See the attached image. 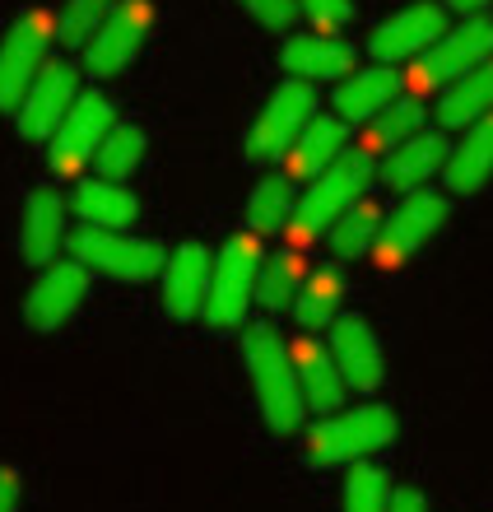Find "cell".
I'll return each mask as SVG.
<instances>
[{
  "label": "cell",
  "instance_id": "cell-5",
  "mask_svg": "<svg viewBox=\"0 0 493 512\" xmlns=\"http://www.w3.org/2000/svg\"><path fill=\"white\" fill-rule=\"evenodd\" d=\"M317 117V94L303 80H284L275 94L266 98V108L256 112V122L247 126L242 154L252 163H280L294 140L307 131V122Z\"/></svg>",
  "mask_w": 493,
  "mask_h": 512
},
{
  "label": "cell",
  "instance_id": "cell-13",
  "mask_svg": "<svg viewBox=\"0 0 493 512\" xmlns=\"http://www.w3.org/2000/svg\"><path fill=\"white\" fill-rule=\"evenodd\" d=\"M80 103V66H70V61H47L38 70V80L33 89L24 94L19 112H14V122H19V135L24 140H52L56 126L66 122V112Z\"/></svg>",
  "mask_w": 493,
  "mask_h": 512
},
{
  "label": "cell",
  "instance_id": "cell-4",
  "mask_svg": "<svg viewBox=\"0 0 493 512\" xmlns=\"http://www.w3.org/2000/svg\"><path fill=\"white\" fill-rule=\"evenodd\" d=\"M373 182V149H349L340 163H331L317 182H307V191L298 196V210H294V238H317L335 224V219L354 210L363 201V191Z\"/></svg>",
  "mask_w": 493,
  "mask_h": 512
},
{
  "label": "cell",
  "instance_id": "cell-32",
  "mask_svg": "<svg viewBox=\"0 0 493 512\" xmlns=\"http://www.w3.org/2000/svg\"><path fill=\"white\" fill-rule=\"evenodd\" d=\"M424 103H419V98L414 94H400L396 103H391V108H382L373 117V154L377 149H396V145H405V140H414V135L424 131Z\"/></svg>",
  "mask_w": 493,
  "mask_h": 512
},
{
  "label": "cell",
  "instance_id": "cell-10",
  "mask_svg": "<svg viewBox=\"0 0 493 512\" xmlns=\"http://www.w3.org/2000/svg\"><path fill=\"white\" fill-rule=\"evenodd\" d=\"M112 126H117V103L107 94H80V103L66 112V122L47 140V168L56 177H75L84 163H94Z\"/></svg>",
  "mask_w": 493,
  "mask_h": 512
},
{
  "label": "cell",
  "instance_id": "cell-20",
  "mask_svg": "<svg viewBox=\"0 0 493 512\" xmlns=\"http://www.w3.org/2000/svg\"><path fill=\"white\" fill-rule=\"evenodd\" d=\"M349 154V122H340L335 112H317L307 131L289 149V177L294 182H317L331 163H340Z\"/></svg>",
  "mask_w": 493,
  "mask_h": 512
},
{
  "label": "cell",
  "instance_id": "cell-26",
  "mask_svg": "<svg viewBox=\"0 0 493 512\" xmlns=\"http://www.w3.org/2000/svg\"><path fill=\"white\" fill-rule=\"evenodd\" d=\"M340 303H345V275H340V266L307 270L303 294H298V303H294V322L303 326L307 336H312V331H326V326H335L345 317Z\"/></svg>",
  "mask_w": 493,
  "mask_h": 512
},
{
  "label": "cell",
  "instance_id": "cell-18",
  "mask_svg": "<svg viewBox=\"0 0 493 512\" xmlns=\"http://www.w3.org/2000/svg\"><path fill=\"white\" fill-rule=\"evenodd\" d=\"M447 159H452V140L442 131H419L414 140L387 149V163H382V182L400 196L410 191H424L438 173H447Z\"/></svg>",
  "mask_w": 493,
  "mask_h": 512
},
{
  "label": "cell",
  "instance_id": "cell-9",
  "mask_svg": "<svg viewBox=\"0 0 493 512\" xmlns=\"http://www.w3.org/2000/svg\"><path fill=\"white\" fill-rule=\"evenodd\" d=\"M484 61H493V19L475 14L461 19L456 28H447L414 66V89H447V84L466 80L470 70H480Z\"/></svg>",
  "mask_w": 493,
  "mask_h": 512
},
{
  "label": "cell",
  "instance_id": "cell-27",
  "mask_svg": "<svg viewBox=\"0 0 493 512\" xmlns=\"http://www.w3.org/2000/svg\"><path fill=\"white\" fill-rule=\"evenodd\" d=\"M493 112V61H484L480 70H470L466 80H456L442 89V103H438V122L452 126V131H466L475 126L480 117Z\"/></svg>",
  "mask_w": 493,
  "mask_h": 512
},
{
  "label": "cell",
  "instance_id": "cell-23",
  "mask_svg": "<svg viewBox=\"0 0 493 512\" xmlns=\"http://www.w3.org/2000/svg\"><path fill=\"white\" fill-rule=\"evenodd\" d=\"M75 215L84 219V229H117L131 233L135 219H140V201L135 191H126L121 182H107V177H89L75 187Z\"/></svg>",
  "mask_w": 493,
  "mask_h": 512
},
{
  "label": "cell",
  "instance_id": "cell-34",
  "mask_svg": "<svg viewBox=\"0 0 493 512\" xmlns=\"http://www.w3.org/2000/svg\"><path fill=\"white\" fill-rule=\"evenodd\" d=\"M238 5L252 14L261 28H270V33H289V28L303 19V14H298V0H238Z\"/></svg>",
  "mask_w": 493,
  "mask_h": 512
},
{
  "label": "cell",
  "instance_id": "cell-22",
  "mask_svg": "<svg viewBox=\"0 0 493 512\" xmlns=\"http://www.w3.org/2000/svg\"><path fill=\"white\" fill-rule=\"evenodd\" d=\"M400 98V75L396 66H368L354 70L335 84V117L340 122H373L382 108H391Z\"/></svg>",
  "mask_w": 493,
  "mask_h": 512
},
{
  "label": "cell",
  "instance_id": "cell-1",
  "mask_svg": "<svg viewBox=\"0 0 493 512\" xmlns=\"http://www.w3.org/2000/svg\"><path fill=\"white\" fill-rule=\"evenodd\" d=\"M242 364L252 378L256 405L266 419L270 433H298L307 419V401H303V382H298V364L294 350L280 340V331L266 322H256L242 331Z\"/></svg>",
  "mask_w": 493,
  "mask_h": 512
},
{
  "label": "cell",
  "instance_id": "cell-15",
  "mask_svg": "<svg viewBox=\"0 0 493 512\" xmlns=\"http://www.w3.org/2000/svg\"><path fill=\"white\" fill-rule=\"evenodd\" d=\"M210 270H214V252H205L200 243H182L168 266H163V312L177 322H196L205 317V298H210Z\"/></svg>",
  "mask_w": 493,
  "mask_h": 512
},
{
  "label": "cell",
  "instance_id": "cell-24",
  "mask_svg": "<svg viewBox=\"0 0 493 512\" xmlns=\"http://www.w3.org/2000/svg\"><path fill=\"white\" fill-rule=\"evenodd\" d=\"M447 191L452 196H475L484 191V182L493 177V112L480 117L475 126H466L461 145H452V159H447Z\"/></svg>",
  "mask_w": 493,
  "mask_h": 512
},
{
  "label": "cell",
  "instance_id": "cell-3",
  "mask_svg": "<svg viewBox=\"0 0 493 512\" xmlns=\"http://www.w3.org/2000/svg\"><path fill=\"white\" fill-rule=\"evenodd\" d=\"M261 266H266V247H261V238H256V233H233V238L214 252L205 322L219 326V331L247 322V308L256 303Z\"/></svg>",
  "mask_w": 493,
  "mask_h": 512
},
{
  "label": "cell",
  "instance_id": "cell-35",
  "mask_svg": "<svg viewBox=\"0 0 493 512\" xmlns=\"http://www.w3.org/2000/svg\"><path fill=\"white\" fill-rule=\"evenodd\" d=\"M298 14L317 33H335V28H345L354 19V0H298Z\"/></svg>",
  "mask_w": 493,
  "mask_h": 512
},
{
  "label": "cell",
  "instance_id": "cell-37",
  "mask_svg": "<svg viewBox=\"0 0 493 512\" xmlns=\"http://www.w3.org/2000/svg\"><path fill=\"white\" fill-rule=\"evenodd\" d=\"M387 512H428V499L419 494V489H391V508Z\"/></svg>",
  "mask_w": 493,
  "mask_h": 512
},
{
  "label": "cell",
  "instance_id": "cell-38",
  "mask_svg": "<svg viewBox=\"0 0 493 512\" xmlns=\"http://www.w3.org/2000/svg\"><path fill=\"white\" fill-rule=\"evenodd\" d=\"M493 0H447V10H456L461 19H475V14H484Z\"/></svg>",
  "mask_w": 493,
  "mask_h": 512
},
{
  "label": "cell",
  "instance_id": "cell-7",
  "mask_svg": "<svg viewBox=\"0 0 493 512\" xmlns=\"http://www.w3.org/2000/svg\"><path fill=\"white\" fill-rule=\"evenodd\" d=\"M56 38L52 14L28 10L10 24V33L0 38V117L5 112H19L24 94L33 89L38 70L47 66V47Z\"/></svg>",
  "mask_w": 493,
  "mask_h": 512
},
{
  "label": "cell",
  "instance_id": "cell-29",
  "mask_svg": "<svg viewBox=\"0 0 493 512\" xmlns=\"http://www.w3.org/2000/svg\"><path fill=\"white\" fill-rule=\"evenodd\" d=\"M382 205L368 201L363 196L354 210H345V215L335 219L331 229H326V247H331L335 261H354V256H368L377 247V238H382Z\"/></svg>",
  "mask_w": 493,
  "mask_h": 512
},
{
  "label": "cell",
  "instance_id": "cell-21",
  "mask_svg": "<svg viewBox=\"0 0 493 512\" xmlns=\"http://www.w3.org/2000/svg\"><path fill=\"white\" fill-rule=\"evenodd\" d=\"M294 364H298V382H303V401L307 410H317V415H335L349 396V382L335 364L331 345H321V340L303 336L294 345Z\"/></svg>",
  "mask_w": 493,
  "mask_h": 512
},
{
  "label": "cell",
  "instance_id": "cell-28",
  "mask_svg": "<svg viewBox=\"0 0 493 512\" xmlns=\"http://www.w3.org/2000/svg\"><path fill=\"white\" fill-rule=\"evenodd\" d=\"M307 266L298 247H280V252H266V266H261V280H256V303L266 312H294L298 294H303Z\"/></svg>",
  "mask_w": 493,
  "mask_h": 512
},
{
  "label": "cell",
  "instance_id": "cell-6",
  "mask_svg": "<svg viewBox=\"0 0 493 512\" xmlns=\"http://www.w3.org/2000/svg\"><path fill=\"white\" fill-rule=\"evenodd\" d=\"M70 256L80 266L121 284H145L154 275H163V266H168V252L159 243L131 238V233H117V229H80L70 238Z\"/></svg>",
  "mask_w": 493,
  "mask_h": 512
},
{
  "label": "cell",
  "instance_id": "cell-17",
  "mask_svg": "<svg viewBox=\"0 0 493 512\" xmlns=\"http://www.w3.org/2000/svg\"><path fill=\"white\" fill-rule=\"evenodd\" d=\"M289 80L303 84H340L345 75H354V47L340 42L335 33H298V38L284 42L280 52Z\"/></svg>",
  "mask_w": 493,
  "mask_h": 512
},
{
  "label": "cell",
  "instance_id": "cell-30",
  "mask_svg": "<svg viewBox=\"0 0 493 512\" xmlns=\"http://www.w3.org/2000/svg\"><path fill=\"white\" fill-rule=\"evenodd\" d=\"M145 154H149V135H145V126L117 122L112 131H107L103 145H98L94 168H98V177H107V182H131V177L140 173Z\"/></svg>",
  "mask_w": 493,
  "mask_h": 512
},
{
  "label": "cell",
  "instance_id": "cell-19",
  "mask_svg": "<svg viewBox=\"0 0 493 512\" xmlns=\"http://www.w3.org/2000/svg\"><path fill=\"white\" fill-rule=\"evenodd\" d=\"M66 196L52 187L28 191L24 201V224H19V252L28 266H52L61 243H66Z\"/></svg>",
  "mask_w": 493,
  "mask_h": 512
},
{
  "label": "cell",
  "instance_id": "cell-25",
  "mask_svg": "<svg viewBox=\"0 0 493 512\" xmlns=\"http://www.w3.org/2000/svg\"><path fill=\"white\" fill-rule=\"evenodd\" d=\"M298 210V182L289 173H266L247 196V233L256 238H270V233H284L294 224Z\"/></svg>",
  "mask_w": 493,
  "mask_h": 512
},
{
  "label": "cell",
  "instance_id": "cell-2",
  "mask_svg": "<svg viewBox=\"0 0 493 512\" xmlns=\"http://www.w3.org/2000/svg\"><path fill=\"white\" fill-rule=\"evenodd\" d=\"M396 415L387 405H359V410H335L307 433V461L312 466H354L373 452L396 443Z\"/></svg>",
  "mask_w": 493,
  "mask_h": 512
},
{
  "label": "cell",
  "instance_id": "cell-12",
  "mask_svg": "<svg viewBox=\"0 0 493 512\" xmlns=\"http://www.w3.org/2000/svg\"><path fill=\"white\" fill-rule=\"evenodd\" d=\"M84 298H89V266H80V261H52V266H42V275L28 289L24 322L38 336H52V331H61L84 308Z\"/></svg>",
  "mask_w": 493,
  "mask_h": 512
},
{
  "label": "cell",
  "instance_id": "cell-36",
  "mask_svg": "<svg viewBox=\"0 0 493 512\" xmlns=\"http://www.w3.org/2000/svg\"><path fill=\"white\" fill-rule=\"evenodd\" d=\"M19 499H24V480H19V471H14V466H0V512H14Z\"/></svg>",
  "mask_w": 493,
  "mask_h": 512
},
{
  "label": "cell",
  "instance_id": "cell-14",
  "mask_svg": "<svg viewBox=\"0 0 493 512\" xmlns=\"http://www.w3.org/2000/svg\"><path fill=\"white\" fill-rule=\"evenodd\" d=\"M442 33H447V5L419 0V5H405L377 24V33L368 38V52L377 56V66H396V61L424 56Z\"/></svg>",
  "mask_w": 493,
  "mask_h": 512
},
{
  "label": "cell",
  "instance_id": "cell-31",
  "mask_svg": "<svg viewBox=\"0 0 493 512\" xmlns=\"http://www.w3.org/2000/svg\"><path fill=\"white\" fill-rule=\"evenodd\" d=\"M117 0H66L61 14H56V42L70 47V52H84L94 33L107 24V14H112Z\"/></svg>",
  "mask_w": 493,
  "mask_h": 512
},
{
  "label": "cell",
  "instance_id": "cell-33",
  "mask_svg": "<svg viewBox=\"0 0 493 512\" xmlns=\"http://www.w3.org/2000/svg\"><path fill=\"white\" fill-rule=\"evenodd\" d=\"M340 503H345V512H387L391 508V475L368 466V461H354L345 475V489H340Z\"/></svg>",
  "mask_w": 493,
  "mask_h": 512
},
{
  "label": "cell",
  "instance_id": "cell-16",
  "mask_svg": "<svg viewBox=\"0 0 493 512\" xmlns=\"http://www.w3.org/2000/svg\"><path fill=\"white\" fill-rule=\"evenodd\" d=\"M331 354L335 364H340V373H345L349 391H377L382 387V378H387V359H382V340H377V331L363 317H340V322L331 326Z\"/></svg>",
  "mask_w": 493,
  "mask_h": 512
},
{
  "label": "cell",
  "instance_id": "cell-11",
  "mask_svg": "<svg viewBox=\"0 0 493 512\" xmlns=\"http://www.w3.org/2000/svg\"><path fill=\"white\" fill-rule=\"evenodd\" d=\"M149 24H154V10L149 0H117L107 24L94 33V42L84 47V70L94 80H117L131 70V61L145 52Z\"/></svg>",
  "mask_w": 493,
  "mask_h": 512
},
{
  "label": "cell",
  "instance_id": "cell-8",
  "mask_svg": "<svg viewBox=\"0 0 493 512\" xmlns=\"http://www.w3.org/2000/svg\"><path fill=\"white\" fill-rule=\"evenodd\" d=\"M447 219H452V201L442 196V191H410V196H400V205L382 219V238H377L373 256L377 266H405L419 247H428L447 229Z\"/></svg>",
  "mask_w": 493,
  "mask_h": 512
}]
</instances>
